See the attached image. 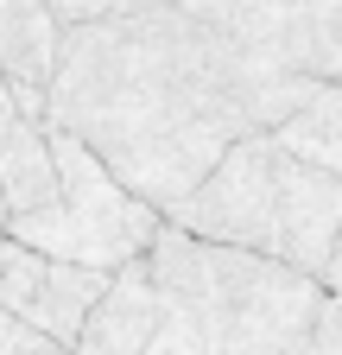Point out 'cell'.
<instances>
[{"mask_svg":"<svg viewBox=\"0 0 342 355\" xmlns=\"http://www.w3.org/2000/svg\"><path fill=\"white\" fill-rule=\"evenodd\" d=\"M317 89V76L253 51L228 26L159 7L64 26L51 127L82 140L134 197L171 216L241 140L279 133Z\"/></svg>","mask_w":342,"mask_h":355,"instance_id":"obj_1","label":"cell"},{"mask_svg":"<svg viewBox=\"0 0 342 355\" xmlns=\"http://www.w3.org/2000/svg\"><path fill=\"white\" fill-rule=\"evenodd\" d=\"M146 260L165 298L152 355H311L317 311L330 298L323 279L222 241H197L171 222Z\"/></svg>","mask_w":342,"mask_h":355,"instance_id":"obj_2","label":"cell"},{"mask_svg":"<svg viewBox=\"0 0 342 355\" xmlns=\"http://www.w3.org/2000/svg\"><path fill=\"white\" fill-rule=\"evenodd\" d=\"M165 222L197 241H222V248H241V254H260V260L291 266V273L323 279L336 260V241H342V178L305 165L273 133H253Z\"/></svg>","mask_w":342,"mask_h":355,"instance_id":"obj_3","label":"cell"},{"mask_svg":"<svg viewBox=\"0 0 342 355\" xmlns=\"http://www.w3.org/2000/svg\"><path fill=\"white\" fill-rule=\"evenodd\" d=\"M51 153H57V178H64V203L38 209V216H13L7 235L38 248V254H51V260L89 266V273H120V266L146 260L165 235V216L146 197H134L64 127H51Z\"/></svg>","mask_w":342,"mask_h":355,"instance_id":"obj_4","label":"cell"},{"mask_svg":"<svg viewBox=\"0 0 342 355\" xmlns=\"http://www.w3.org/2000/svg\"><path fill=\"white\" fill-rule=\"evenodd\" d=\"M114 273H89V266H70V260H51L13 235H0V304L26 318L32 330H45L51 343H64L76 355V336L89 324V311L102 304Z\"/></svg>","mask_w":342,"mask_h":355,"instance_id":"obj_5","label":"cell"},{"mask_svg":"<svg viewBox=\"0 0 342 355\" xmlns=\"http://www.w3.org/2000/svg\"><path fill=\"white\" fill-rule=\"evenodd\" d=\"M64 64V19L51 0H0V70L32 121H51V83Z\"/></svg>","mask_w":342,"mask_h":355,"instance_id":"obj_6","label":"cell"},{"mask_svg":"<svg viewBox=\"0 0 342 355\" xmlns=\"http://www.w3.org/2000/svg\"><path fill=\"white\" fill-rule=\"evenodd\" d=\"M159 330H165V298L152 279V260H134L108 279L102 304L76 336V355H152Z\"/></svg>","mask_w":342,"mask_h":355,"instance_id":"obj_7","label":"cell"},{"mask_svg":"<svg viewBox=\"0 0 342 355\" xmlns=\"http://www.w3.org/2000/svg\"><path fill=\"white\" fill-rule=\"evenodd\" d=\"M273 140L285 146V153H298L305 165H317V171H336L342 178V83H323L317 96L298 108Z\"/></svg>","mask_w":342,"mask_h":355,"instance_id":"obj_8","label":"cell"},{"mask_svg":"<svg viewBox=\"0 0 342 355\" xmlns=\"http://www.w3.org/2000/svg\"><path fill=\"white\" fill-rule=\"evenodd\" d=\"M64 26H102V19H127V13H159V7H190V0H51Z\"/></svg>","mask_w":342,"mask_h":355,"instance_id":"obj_9","label":"cell"},{"mask_svg":"<svg viewBox=\"0 0 342 355\" xmlns=\"http://www.w3.org/2000/svg\"><path fill=\"white\" fill-rule=\"evenodd\" d=\"M0 355H70V349L51 343L45 330H32L26 318H13V311L0 304Z\"/></svg>","mask_w":342,"mask_h":355,"instance_id":"obj_10","label":"cell"},{"mask_svg":"<svg viewBox=\"0 0 342 355\" xmlns=\"http://www.w3.org/2000/svg\"><path fill=\"white\" fill-rule=\"evenodd\" d=\"M323 292H330V286H323ZM311 355H342V292H330V298H323V311H317Z\"/></svg>","mask_w":342,"mask_h":355,"instance_id":"obj_11","label":"cell"},{"mask_svg":"<svg viewBox=\"0 0 342 355\" xmlns=\"http://www.w3.org/2000/svg\"><path fill=\"white\" fill-rule=\"evenodd\" d=\"M305 13L317 19L323 44H330V58H336V83H342V0H305Z\"/></svg>","mask_w":342,"mask_h":355,"instance_id":"obj_12","label":"cell"},{"mask_svg":"<svg viewBox=\"0 0 342 355\" xmlns=\"http://www.w3.org/2000/svg\"><path fill=\"white\" fill-rule=\"evenodd\" d=\"M323 286H330V292H342V241H336V260H330V273H323Z\"/></svg>","mask_w":342,"mask_h":355,"instance_id":"obj_13","label":"cell"},{"mask_svg":"<svg viewBox=\"0 0 342 355\" xmlns=\"http://www.w3.org/2000/svg\"><path fill=\"white\" fill-rule=\"evenodd\" d=\"M13 229V197H7V184H0V235Z\"/></svg>","mask_w":342,"mask_h":355,"instance_id":"obj_14","label":"cell"}]
</instances>
